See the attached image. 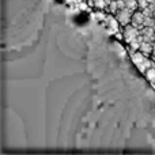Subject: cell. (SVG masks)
Returning a JSON list of instances; mask_svg holds the SVG:
<instances>
[{"label":"cell","mask_w":155,"mask_h":155,"mask_svg":"<svg viewBox=\"0 0 155 155\" xmlns=\"http://www.w3.org/2000/svg\"><path fill=\"white\" fill-rule=\"evenodd\" d=\"M124 40L129 45V49L132 51H139L140 45L143 42V38L140 35V29L135 27L132 23H128L127 26H124Z\"/></svg>","instance_id":"obj_1"},{"label":"cell","mask_w":155,"mask_h":155,"mask_svg":"<svg viewBox=\"0 0 155 155\" xmlns=\"http://www.w3.org/2000/svg\"><path fill=\"white\" fill-rule=\"evenodd\" d=\"M129 57H131L132 63L136 65V68L142 74H146V71L150 67L155 65V61L153 59H150L148 56H146L144 53H142L140 51H132L129 49Z\"/></svg>","instance_id":"obj_2"},{"label":"cell","mask_w":155,"mask_h":155,"mask_svg":"<svg viewBox=\"0 0 155 155\" xmlns=\"http://www.w3.org/2000/svg\"><path fill=\"white\" fill-rule=\"evenodd\" d=\"M135 11L131 10V8H120L117 12L114 14V16L117 18V21L120 22L121 26H127L128 23H131V19H132V15H134Z\"/></svg>","instance_id":"obj_3"},{"label":"cell","mask_w":155,"mask_h":155,"mask_svg":"<svg viewBox=\"0 0 155 155\" xmlns=\"http://www.w3.org/2000/svg\"><path fill=\"white\" fill-rule=\"evenodd\" d=\"M104 26L106 27L107 31H109L110 34H116V33L120 31V22L117 21V18L114 16V14L106 16V19L104 21Z\"/></svg>","instance_id":"obj_4"},{"label":"cell","mask_w":155,"mask_h":155,"mask_svg":"<svg viewBox=\"0 0 155 155\" xmlns=\"http://www.w3.org/2000/svg\"><path fill=\"white\" fill-rule=\"evenodd\" d=\"M131 23L134 25L135 27L142 30L144 27V14H143L142 10L139 11H135L134 15H132V19H131Z\"/></svg>","instance_id":"obj_5"},{"label":"cell","mask_w":155,"mask_h":155,"mask_svg":"<svg viewBox=\"0 0 155 155\" xmlns=\"http://www.w3.org/2000/svg\"><path fill=\"white\" fill-rule=\"evenodd\" d=\"M140 35H142L143 41L154 42L155 41V29H154V26H144L142 30H140Z\"/></svg>","instance_id":"obj_6"},{"label":"cell","mask_w":155,"mask_h":155,"mask_svg":"<svg viewBox=\"0 0 155 155\" xmlns=\"http://www.w3.org/2000/svg\"><path fill=\"white\" fill-rule=\"evenodd\" d=\"M87 3L90 7H94L97 10H106L109 5L106 0H87Z\"/></svg>","instance_id":"obj_7"},{"label":"cell","mask_w":155,"mask_h":155,"mask_svg":"<svg viewBox=\"0 0 155 155\" xmlns=\"http://www.w3.org/2000/svg\"><path fill=\"white\" fill-rule=\"evenodd\" d=\"M142 53H144L146 56H151L153 54V51H154V46H153V42H148V41H143L142 45H140V49H139Z\"/></svg>","instance_id":"obj_8"},{"label":"cell","mask_w":155,"mask_h":155,"mask_svg":"<svg viewBox=\"0 0 155 155\" xmlns=\"http://www.w3.org/2000/svg\"><path fill=\"white\" fill-rule=\"evenodd\" d=\"M144 76H146V79L151 83V84H154V83H155V65L150 67L147 71H146Z\"/></svg>","instance_id":"obj_9"},{"label":"cell","mask_w":155,"mask_h":155,"mask_svg":"<svg viewBox=\"0 0 155 155\" xmlns=\"http://www.w3.org/2000/svg\"><path fill=\"white\" fill-rule=\"evenodd\" d=\"M93 16H94V19H97V21L104 22L105 19H106L107 14H105V12H104V10H98L97 12H93Z\"/></svg>","instance_id":"obj_10"},{"label":"cell","mask_w":155,"mask_h":155,"mask_svg":"<svg viewBox=\"0 0 155 155\" xmlns=\"http://www.w3.org/2000/svg\"><path fill=\"white\" fill-rule=\"evenodd\" d=\"M147 7H150V2L148 0H137V8L139 10H146Z\"/></svg>","instance_id":"obj_11"},{"label":"cell","mask_w":155,"mask_h":155,"mask_svg":"<svg viewBox=\"0 0 155 155\" xmlns=\"http://www.w3.org/2000/svg\"><path fill=\"white\" fill-rule=\"evenodd\" d=\"M155 21L153 19V16L150 15H144V26H154Z\"/></svg>","instance_id":"obj_12"},{"label":"cell","mask_w":155,"mask_h":155,"mask_svg":"<svg viewBox=\"0 0 155 155\" xmlns=\"http://www.w3.org/2000/svg\"><path fill=\"white\" fill-rule=\"evenodd\" d=\"M78 2H79V0H63V3H64V4H67V5H70L71 8L75 7V5L78 4Z\"/></svg>","instance_id":"obj_13"},{"label":"cell","mask_w":155,"mask_h":155,"mask_svg":"<svg viewBox=\"0 0 155 155\" xmlns=\"http://www.w3.org/2000/svg\"><path fill=\"white\" fill-rule=\"evenodd\" d=\"M153 46H154V51H153V54H151V56H155V41L153 42Z\"/></svg>","instance_id":"obj_14"},{"label":"cell","mask_w":155,"mask_h":155,"mask_svg":"<svg viewBox=\"0 0 155 155\" xmlns=\"http://www.w3.org/2000/svg\"><path fill=\"white\" fill-rule=\"evenodd\" d=\"M151 86H153V87H154V88H155V83H154V84H151Z\"/></svg>","instance_id":"obj_15"}]
</instances>
